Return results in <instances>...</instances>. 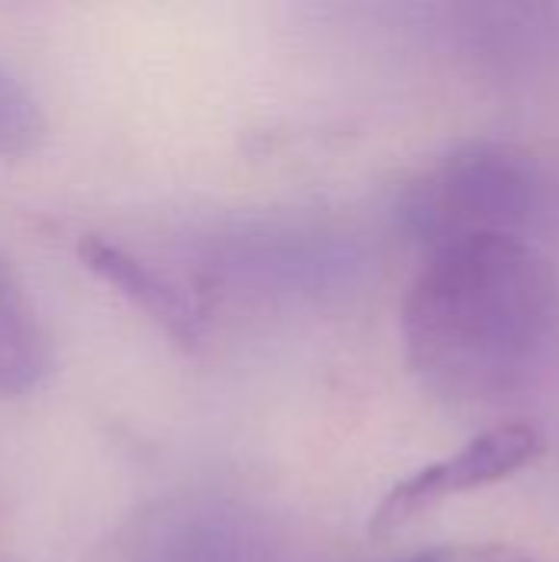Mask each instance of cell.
Here are the masks:
<instances>
[{"label":"cell","instance_id":"cell-4","mask_svg":"<svg viewBox=\"0 0 559 562\" xmlns=\"http://www.w3.org/2000/svg\"><path fill=\"white\" fill-rule=\"evenodd\" d=\"M79 263L142 310L168 339L194 346L204 329V296L171 263L145 257L142 250L105 234H82L76 244Z\"/></svg>","mask_w":559,"mask_h":562},{"label":"cell","instance_id":"cell-3","mask_svg":"<svg viewBox=\"0 0 559 562\" xmlns=\"http://www.w3.org/2000/svg\"><path fill=\"white\" fill-rule=\"evenodd\" d=\"M544 451H547V438L530 422L494 425V428L474 435L455 454L432 461V464L418 468L415 474H409L405 481H399L382 497L379 510L369 520V530L376 537L399 533L409 520H415L418 514L432 510L435 504H441L448 497L481 491L488 484L514 477L517 471L530 468Z\"/></svg>","mask_w":559,"mask_h":562},{"label":"cell","instance_id":"cell-1","mask_svg":"<svg viewBox=\"0 0 559 562\" xmlns=\"http://www.w3.org/2000/svg\"><path fill=\"white\" fill-rule=\"evenodd\" d=\"M402 346L445 402L504 405L530 392L559 346L554 263L514 234L428 247L402 300Z\"/></svg>","mask_w":559,"mask_h":562},{"label":"cell","instance_id":"cell-6","mask_svg":"<svg viewBox=\"0 0 559 562\" xmlns=\"http://www.w3.org/2000/svg\"><path fill=\"white\" fill-rule=\"evenodd\" d=\"M46 135V115L30 86L0 59V155H26Z\"/></svg>","mask_w":559,"mask_h":562},{"label":"cell","instance_id":"cell-2","mask_svg":"<svg viewBox=\"0 0 559 562\" xmlns=\"http://www.w3.org/2000/svg\"><path fill=\"white\" fill-rule=\"evenodd\" d=\"M540 198L544 178L534 155L521 145L484 138L448 151L422 171L405 191L402 221L425 250L481 234L527 237Z\"/></svg>","mask_w":559,"mask_h":562},{"label":"cell","instance_id":"cell-5","mask_svg":"<svg viewBox=\"0 0 559 562\" xmlns=\"http://www.w3.org/2000/svg\"><path fill=\"white\" fill-rule=\"evenodd\" d=\"M53 372V339L36 300L0 254V398L36 392Z\"/></svg>","mask_w":559,"mask_h":562},{"label":"cell","instance_id":"cell-7","mask_svg":"<svg viewBox=\"0 0 559 562\" xmlns=\"http://www.w3.org/2000/svg\"><path fill=\"white\" fill-rule=\"evenodd\" d=\"M399 562H534L527 553L504 547V543H451V547H432L409 560Z\"/></svg>","mask_w":559,"mask_h":562}]
</instances>
